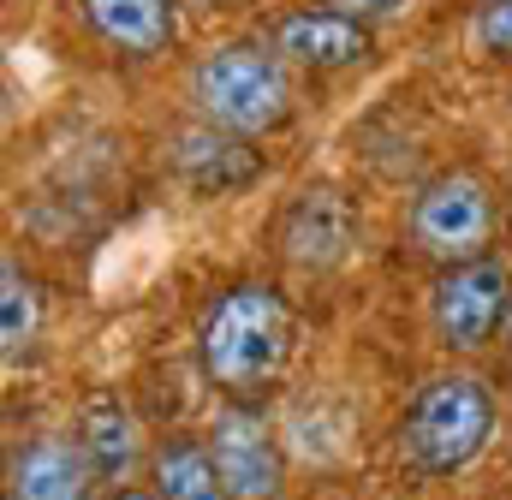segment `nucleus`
<instances>
[{
  "instance_id": "14",
  "label": "nucleus",
  "mask_w": 512,
  "mask_h": 500,
  "mask_svg": "<svg viewBox=\"0 0 512 500\" xmlns=\"http://www.w3.org/2000/svg\"><path fill=\"white\" fill-rule=\"evenodd\" d=\"M36 334H42V286L18 256H6L0 262V346H6V364H18L36 346Z\"/></svg>"
},
{
  "instance_id": "11",
  "label": "nucleus",
  "mask_w": 512,
  "mask_h": 500,
  "mask_svg": "<svg viewBox=\"0 0 512 500\" xmlns=\"http://www.w3.org/2000/svg\"><path fill=\"white\" fill-rule=\"evenodd\" d=\"M84 24L126 60H155L173 48L179 36V18H173V0H78Z\"/></svg>"
},
{
  "instance_id": "12",
  "label": "nucleus",
  "mask_w": 512,
  "mask_h": 500,
  "mask_svg": "<svg viewBox=\"0 0 512 500\" xmlns=\"http://www.w3.org/2000/svg\"><path fill=\"white\" fill-rule=\"evenodd\" d=\"M149 489L161 500H233L209 453V435H167L149 453Z\"/></svg>"
},
{
  "instance_id": "10",
  "label": "nucleus",
  "mask_w": 512,
  "mask_h": 500,
  "mask_svg": "<svg viewBox=\"0 0 512 500\" xmlns=\"http://www.w3.org/2000/svg\"><path fill=\"white\" fill-rule=\"evenodd\" d=\"M96 471L72 435H30L6 459V500H96Z\"/></svg>"
},
{
  "instance_id": "13",
  "label": "nucleus",
  "mask_w": 512,
  "mask_h": 500,
  "mask_svg": "<svg viewBox=\"0 0 512 500\" xmlns=\"http://www.w3.org/2000/svg\"><path fill=\"white\" fill-rule=\"evenodd\" d=\"M173 167L185 173V185H197V191H233V185H245L256 173V155L245 149V137H227V131H215V125H191L179 143H173Z\"/></svg>"
},
{
  "instance_id": "1",
  "label": "nucleus",
  "mask_w": 512,
  "mask_h": 500,
  "mask_svg": "<svg viewBox=\"0 0 512 500\" xmlns=\"http://www.w3.org/2000/svg\"><path fill=\"white\" fill-rule=\"evenodd\" d=\"M286 358H292V310L268 280L227 286L197 322V364L227 399L251 405L256 393L280 381Z\"/></svg>"
},
{
  "instance_id": "3",
  "label": "nucleus",
  "mask_w": 512,
  "mask_h": 500,
  "mask_svg": "<svg viewBox=\"0 0 512 500\" xmlns=\"http://www.w3.org/2000/svg\"><path fill=\"white\" fill-rule=\"evenodd\" d=\"M185 102L197 125L227 137H268L292 120V66L262 42H221L191 66Z\"/></svg>"
},
{
  "instance_id": "4",
  "label": "nucleus",
  "mask_w": 512,
  "mask_h": 500,
  "mask_svg": "<svg viewBox=\"0 0 512 500\" xmlns=\"http://www.w3.org/2000/svg\"><path fill=\"white\" fill-rule=\"evenodd\" d=\"M495 191L483 173L471 167H447L435 179H423L411 191L405 209V239L417 256H429L435 268H459V262H483L495 245Z\"/></svg>"
},
{
  "instance_id": "17",
  "label": "nucleus",
  "mask_w": 512,
  "mask_h": 500,
  "mask_svg": "<svg viewBox=\"0 0 512 500\" xmlns=\"http://www.w3.org/2000/svg\"><path fill=\"white\" fill-rule=\"evenodd\" d=\"M102 500H161V495H155V489H137V483H131V489H114V495H102Z\"/></svg>"
},
{
  "instance_id": "9",
  "label": "nucleus",
  "mask_w": 512,
  "mask_h": 500,
  "mask_svg": "<svg viewBox=\"0 0 512 500\" xmlns=\"http://www.w3.org/2000/svg\"><path fill=\"white\" fill-rule=\"evenodd\" d=\"M72 441H78V453L90 459V471H96V483L108 495L114 489H131V477L143 465V423H137V411H131L114 387H96L78 405V435Z\"/></svg>"
},
{
  "instance_id": "2",
  "label": "nucleus",
  "mask_w": 512,
  "mask_h": 500,
  "mask_svg": "<svg viewBox=\"0 0 512 500\" xmlns=\"http://www.w3.org/2000/svg\"><path fill=\"white\" fill-rule=\"evenodd\" d=\"M495 423H501V405H495V387L483 375L441 370L399 411V459H405L411 477L447 483V477L471 471L489 453Z\"/></svg>"
},
{
  "instance_id": "15",
  "label": "nucleus",
  "mask_w": 512,
  "mask_h": 500,
  "mask_svg": "<svg viewBox=\"0 0 512 500\" xmlns=\"http://www.w3.org/2000/svg\"><path fill=\"white\" fill-rule=\"evenodd\" d=\"M471 48L483 60H512V0H483L471 12Z\"/></svg>"
},
{
  "instance_id": "6",
  "label": "nucleus",
  "mask_w": 512,
  "mask_h": 500,
  "mask_svg": "<svg viewBox=\"0 0 512 500\" xmlns=\"http://www.w3.org/2000/svg\"><path fill=\"white\" fill-rule=\"evenodd\" d=\"M203 435H209V453H215L233 500H286V447H280L268 411L227 399Z\"/></svg>"
},
{
  "instance_id": "5",
  "label": "nucleus",
  "mask_w": 512,
  "mask_h": 500,
  "mask_svg": "<svg viewBox=\"0 0 512 500\" xmlns=\"http://www.w3.org/2000/svg\"><path fill=\"white\" fill-rule=\"evenodd\" d=\"M512 322V268L501 256H483V262H459V268H441L435 286H429V328L441 340V352L453 358H471V352H489Z\"/></svg>"
},
{
  "instance_id": "16",
  "label": "nucleus",
  "mask_w": 512,
  "mask_h": 500,
  "mask_svg": "<svg viewBox=\"0 0 512 500\" xmlns=\"http://www.w3.org/2000/svg\"><path fill=\"white\" fill-rule=\"evenodd\" d=\"M322 6H334V12H346L358 24H382V18H399L411 0H322Z\"/></svg>"
},
{
  "instance_id": "7",
  "label": "nucleus",
  "mask_w": 512,
  "mask_h": 500,
  "mask_svg": "<svg viewBox=\"0 0 512 500\" xmlns=\"http://www.w3.org/2000/svg\"><path fill=\"white\" fill-rule=\"evenodd\" d=\"M358 239H364V215H358V203L340 185H304L286 203L280 227H274V245H280V256L298 274H334V268H346Z\"/></svg>"
},
{
  "instance_id": "8",
  "label": "nucleus",
  "mask_w": 512,
  "mask_h": 500,
  "mask_svg": "<svg viewBox=\"0 0 512 500\" xmlns=\"http://www.w3.org/2000/svg\"><path fill=\"white\" fill-rule=\"evenodd\" d=\"M268 48L292 72H346V66H364L376 54V24H358L334 6H304V12H286L274 24Z\"/></svg>"
}]
</instances>
